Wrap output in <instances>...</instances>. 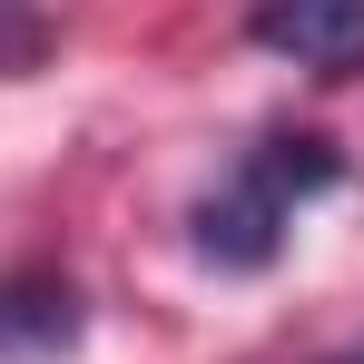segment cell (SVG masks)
Segmentation results:
<instances>
[{
	"label": "cell",
	"mask_w": 364,
	"mask_h": 364,
	"mask_svg": "<svg viewBox=\"0 0 364 364\" xmlns=\"http://www.w3.org/2000/svg\"><path fill=\"white\" fill-rule=\"evenodd\" d=\"M335 178H345V158H335L315 128H266L237 168L187 207V237H197V256H207L217 276H266L276 246H286V227H296V207L325 197Z\"/></svg>",
	"instance_id": "6da1fadb"
},
{
	"label": "cell",
	"mask_w": 364,
	"mask_h": 364,
	"mask_svg": "<svg viewBox=\"0 0 364 364\" xmlns=\"http://www.w3.org/2000/svg\"><path fill=\"white\" fill-rule=\"evenodd\" d=\"M246 40L315 69V79H355L364 69V0H256Z\"/></svg>",
	"instance_id": "7a4b0ae2"
},
{
	"label": "cell",
	"mask_w": 364,
	"mask_h": 364,
	"mask_svg": "<svg viewBox=\"0 0 364 364\" xmlns=\"http://www.w3.org/2000/svg\"><path fill=\"white\" fill-rule=\"evenodd\" d=\"M89 335V305L69 276H0V355L10 364H60Z\"/></svg>",
	"instance_id": "3957f363"
},
{
	"label": "cell",
	"mask_w": 364,
	"mask_h": 364,
	"mask_svg": "<svg viewBox=\"0 0 364 364\" xmlns=\"http://www.w3.org/2000/svg\"><path fill=\"white\" fill-rule=\"evenodd\" d=\"M325 364H364V345H345V355H325Z\"/></svg>",
	"instance_id": "277c9868"
}]
</instances>
